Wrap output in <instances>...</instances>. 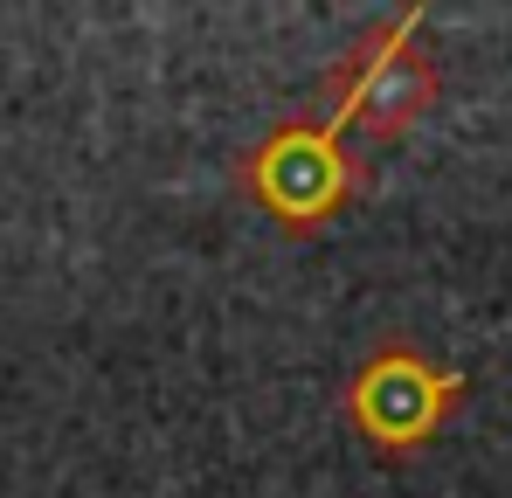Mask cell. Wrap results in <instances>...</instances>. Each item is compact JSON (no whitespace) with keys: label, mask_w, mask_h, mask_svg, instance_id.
I'll return each mask as SVG.
<instances>
[{"label":"cell","mask_w":512,"mask_h":498,"mask_svg":"<svg viewBox=\"0 0 512 498\" xmlns=\"http://www.w3.org/2000/svg\"><path fill=\"white\" fill-rule=\"evenodd\" d=\"M436 409H443V381L429 374L416 353H402V346L374 353L353 374V422L374 443H388V450H409L416 436H429Z\"/></svg>","instance_id":"3"},{"label":"cell","mask_w":512,"mask_h":498,"mask_svg":"<svg viewBox=\"0 0 512 498\" xmlns=\"http://www.w3.org/2000/svg\"><path fill=\"white\" fill-rule=\"evenodd\" d=\"M243 180H250V194L277 222L319 229L346 201V187H353V160H346L333 125H284V132H270L250 153Z\"/></svg>","instance_id":"1"},{"label":"cell","mask_w":512,"mask_h":498,"mask_svg":"<svg viewBox=\"0 0 512 498\" xmlns=\"http://www.w3.org/2000/svg\"><path fill=\"white\" fill-rule=\"evenodd\" d=\"M333 90H340V104H346L340 118H360L367 132H402V125L423 111L429 70L402 49V28H381L374 42H360L340 63Z\"/></svg>","instance_id":"2"}]
</instances>
